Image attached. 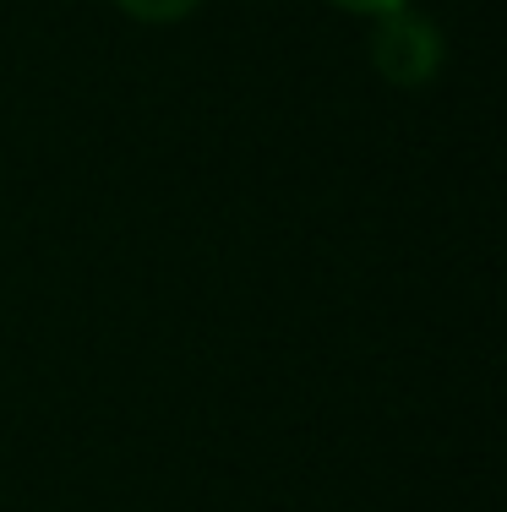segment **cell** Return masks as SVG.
<instances>
[{
	"label": "cell",
	"mask_w": 507,
	"mask_h": 512,
	"mask_svg": "<svg viewBox=\"0 0 507 512\" xmlns=\"http://www.w3.org/2000/svg\"><path fill=\"white\" fill-rule=\"evenodd\" d=\"M371 60H377V71L388 82H398V88H420L442 66V39L415 11H388L377 28V44H371Z\"/></svg>",
	"instance_id": "cell-1"
},
{
	"label": "cell",
	"mask_w": 507,
	"mask_h": 512,
	"mask_svg": "<svg viewBox=\"0 0 507 512\" xmlns=\"http://www.w3.org/2000/svg\"><path fill=\"white\" fill-rule=\"evenodd\" d=\"M344 11H366V17H388V11H404L409 0H333Z\"/></svg>",
	"instance_id": "cell-3"
},
{
	"label": "cell",
	"mask_w": 507,
	"mask_h": 512,
	"mask_svg": "<svg viewBox=\"0 0 507 512\" xmlns=\"http://www.w3.org/2000/svg\"><path fill=\"white\" fill-rule=\"evenodd\" d=\"M120 11H131V17H142V22H175V17H186V11H197L202 0H115Z\"/></svg>",
	"instance_id": "cell-2"
}]
</instances>
